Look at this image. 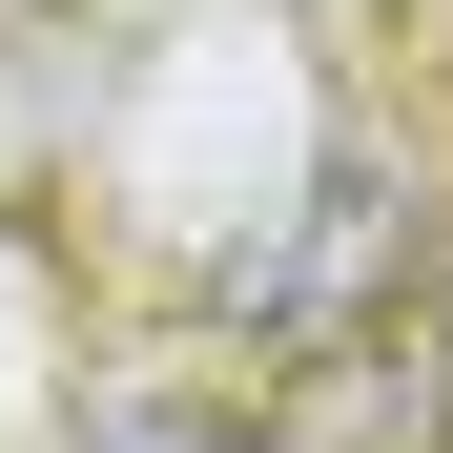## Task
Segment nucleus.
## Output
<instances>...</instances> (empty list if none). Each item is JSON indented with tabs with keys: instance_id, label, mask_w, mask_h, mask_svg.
Returning <instances> with one entry per match:
<instances>
[{
	"instance_id": "1",
	"label": "nucleus",
	"mask_w": 453,
	"mask_h": 453,
	"mask_svg": "<svg viewBox=\"0 0 453 453\" xmlns=\"http://www.w3.org/2000/svg\"><path fill=\"white\" fill-rule=\"evenodd\" d=\"M392 165H371V144H330V186H310V226H288V248L268 268H226V310H248V330H330L350 310V288H371V248H392Z\"/></svg>"
},
{
	"instance_id": "2",
	"label": "nucleus",
	"mask_w": 453,
	"mask_h": 453,
	"mask_svg": "<svg viewBox=\"0 0 453 453\" xmlns=\"http://www.w3.org/2000/svg\"><path fill=\"white\" fill-rule=\"evenodd\" d=\"M83 453H248L226 412H124V433H83Z\"/></svg>"
}]
</instances>
